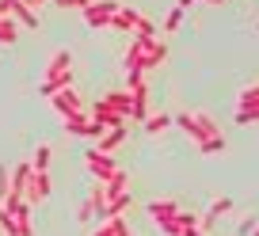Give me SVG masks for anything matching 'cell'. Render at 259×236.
I'll list each match as a JSON object with an SVG mask.
<instances>
[{"label":"cell","instance_id":"obj_33","mask_svg":"<svg viewBox=\"0 0 259 236\" xmlns=\"http://www.w3.org/2000/svg\"><path fill=\"white\" fill-rule=\"evenodd\" d=\"M251 236H259V225H255V232H251Z\"/></svg>","mask_w":259,"mask_h":236},{"label":"cell","instance_id":"obj_2","mask_svg":"<svg viewBox=\"0 0 259 236\" xmlns=\"http://www.w3.org/2000/svg\"><path fill=\"white\" fill-rule=\"evenodd\" d=\"M176 126L194 141V145H202V141H210V137H218V133H221V126L213 122L210 114H202V111H179L176 114Z\"/></svg>","mask_w":259,"mask_h":236},{"label":"cell","instance_id":"obj_7","mask_svg":"<svg viewBox=\"0 0 259 236\" xmlns=\"http://www.w3.org/2000/svg\"><path fill=\"white\" fill-rule=\"evenodd\" d=\"M50 103H54V111L61 114V118H73V114H84L88 107H84V99L76 96L73 88H65V91H57V96H50Z\"/></svg>","mask_w":259,"mask_h":236},{"label":"cell","instance_id":"obj_19","mask_svg":"<svg viewBox=\"0 0 259 236\" xmlns=\"http://www.w3.org/2000/svg\"><path fill=\"white\" fill-rule=\"evenodd\" d=\"M248 107H259V84H248V88L236 96V111H248Z\"/></svg>","mask_w":259,"mask_h":236},{"label":"cell","instance_id":"obj_23","mask_svg":"<svg viewBox=\"0 0 259 236\" xmlns=\"http://www.w3.org/2000/svg\"><path fill=\"white\" fill-rule=\"evenodd\" d=\"M179 27H183V8L176 4V8L168 12V19H164V34H176Z\"/></svg>","mask_w":259,"mask_h":236},{"label":"cell","instance_id":"obj_26","mask_svg":"<svg viewBox=\"0 0 259 236\" xmlns=\"http://www.w3.org/2000/svg\"><path fill=\"white\" fill-rule=\"evenodd\" d=\"M8 195H12V171L4 168V164H0V202H4Z\"/></svg>","mask_w":259,"mask_h":236},{"label":"cell","instance_id":"obj_18","mask_svg":"<svg viewBox=\"0 0 259 236\" xmlns=\"http://www.w3.org/2000/svg\"><path fill=\"white\" fill-rule=\"evenodd\" d=\"M50 156H54V145H46V141H42V145L34 149V156H31V168H34V171H50Z\"/></svg>","mask_w":259,"mask_h":236},{"label":"cell","instance_id":"obj_13","mask_svg":"<svg viewBox=\"0 0 259 236\" xmlns=\"http://www.w3.org/2000/svg\"><path fill=\"white\" fill-rule=\"evenodd\" d=\"M134 96V111H130V122H145L149 114H153V107H149V88L145 84H138V88L130 91Z\"/></svg>","mask_w":259,"mask_h":236},{"label":"cell","instance_id":"obj_12","mask_svg":"<svg viewBox=\"0 0 259 236\" xmlns=\"http://www.w3.org/2000/svg\"><path fill=\"white\" fill-rule=\"evenodd\" d=\"M103 103L111 107L114 114H122V118L130 122V111H134V96H130L126 88H118V91H107V96H103Z\"/></svg>","mask_w":259,"mask_h":236},{"label":"cell","instance_id":"obj_16","mask_svg":"<svg viewBox=\"0 0 259 236\" xmlns=\"http://www.w3.org/2000/svg\"><path fill=\"white\" fill-rule=\"evenodd\" d=\"M19 38V23L12 16H0V46H12Z\"/></svg>","mask_w":259,"mask_h":236},{"label":"cell","instance_id":"obj_27","mask_svg":"<svg viewBox=\"0 0 259 236\" xmlns=\"http://www.w3.org/2000/svg\"><path fill=\"white\" fill-rule=\"evenodd\" d=\"M76 217H80V225H92V221H96V210H92V202H88V198H84V202H80V210H76Z\"/></svg>","mask_w":259,"mask_h":236},{"label":"cell","instance_id":"obj_1","mask_svg":"<svg viewBox=\"0 0 259 236\" xmlns=\"http://www.w3.org/2000/svg\"><path fill=\"white\" fill-rule=\"evenodd\" d=\"M65 88H73V54H69V50H57L46 61V76H42L38 91L42 96H57V91H65Z\"/></svg>","mask_w":259,"mask_h":236},{"label":"cell","instance_id":"obj_31","mask_svg":"<svg viewBox=\"0 0 259 236\" xmlns=\"http://www.w3.org/2000/svg\"><path fill=\"white\" fill-rule=\"evenodd\" d=\"M191 4H194V0H179V8H183V12H187V8H191Z\"/></svg>","mask_w":259,"mask_h":236},{"label":"cell","instance_id":"obj_20","mask_svg":"<svg viewBox=\"0 0 259 236\" xmlns=\"http://www.w3.org/2000/svg\"><path fill=\"white\" fill-rule=\"evenodd\" d=\"M107 183H96V187H92V195H88V202H92V210H96V217L99 213H103V206H107Z\"/></svg>","mask_w":259,"mask_h":236},{"label":"cell","instance_id":"obj_22","mask_svg":"<svg viewBox=\"0 0 259 236\" xmlns=\"http://www.w3.org/2000/svg\"><path fill=\"white\" fill-rule=\"evenodd\" d=\"M198 153H202V156H218V153H225V133H218V137L202 141V145H198Z\"/></svg>","mask_w":259,"mask_h":236},{"label":"cell","instance_id":"obj_9","mask_svg":"<svg viewBox=\"0 0 259 236\" xmlns=\"http://www.w3.org/2000/svg\"><path fill=\"white\" fill-rule=\"evenodd\" d=\"M50 191H54V179H50V171H34L31 183H27V202H42V198H50Z\"/></svg>","mask_w":259,"mask_h":236},{"label":"cell","instance_id":"obj_24","mask_svg":"<svg viewBox=\"0 0 259 236\" xmlns=\"http://www.w3.org/2000/svg\"><path fill=\"white\" fill-rule=\"evenodd\" d=\"M126 187H130V175H126V171H118V175H114V179L107 183V195H122Z\"/></svg>","mask_w":259,"mask_h":236},{"label":"cell","instance_id":"obj_6","mask_svg":"<svg viewBox=\"0 0 259 236\" xmlns=\"http://www.w3.org/2000/svg\"><path fill=\"white\" fill-rule=\"evenodd\" d=\"M118 0H92L88 8H84V23L88 27H111V19L118 16Z\"/></svg>","mask_w":259,"mask_h":236},{"label":"cell","instance_id":"obj_21","mask_svg":"<svg viewBox=\"0 0 259 236\" xmlns=\"http://www.w3.org/2000/svg\"><path fill=\"white\" fill-rule=\"evenodd\" d=\"M12 19H16L19 27H27V31H38V12H31L27 4H23V8H19L16 16H12Z\"/></svg>","mask_w":259,"mask_h":236},{"label":"cell","instance_id":"obj_11","mask_svg":"<svg viewBox=\"0 0 259 236\" xmlns=\"http://www.w3.org/2000/svg\"><path fill=\"white\" fill-rule=\"evenodd\" d=\"M88 114L96 118L99 126H103V130H114V126H126V118H122V114H114L111 107L103 103V99H99V103H92V107H88Z\"/></svg>","mask_w":259,"mask_h":236},{"label":"cell","instance_id":"obj_25","mask_svg":"<svg viewBox=\"0 0 259 236\" xmlns=\"http://www.w3.org/2000/svg\"><path fill=\"white\" fill-rule=\"evenodd\" d=\"M259 122V107H248V111H236V126H255Z\"/></svg>","mask_w":259,"mask_h":236},{"label":"cell","instance_id":"obj_28","mask_svg":"<svg viewBox=\"0 0 259 236\" xmlns=\"http://www.w3.org/2000/svg\"><path fill=\"white\" fill-rule=\"evenodd\" d=\"M23 8V0H0V16H16Z\"/></svg>","mask_w":259,"mask_h":236},{"label":"cell","instance_id":"obj_8","mask_svg":"<svg viewBox=\"0 0 259 236\" xmlns=\"http://www.w3.org/2000/svg\"><path fill=\"white\" fill-rule=\"evenodd\" d=\"M229 210H233V198H229V195H221V198H213V202H210V210H206L202 213V217H198V228H202V232H210V228L213 225H218V221L221 217H225V213Z\"/></svg>","mask_w":259,"mask_h":236},{"label":"cell","instance_id":"obj_4","mask_svg":"<svg viewBox=\"0 0 259 236\" xmlns=\"http://www.w3.org/2000/svg\"><path fill=\"white\" fill-rule=\"evenodd\" d=\"M84 168H88L92 175H96V183H111L114 175L122 171L118 164H114V156H111V153H99L96 145H92L88 153H84Z\"/></svg>","mask_w":259,"mask_h":236},{"label":"cell","instance_id":"obj_10","mask_svg":"<svg viewBox=\"0 0 259 236\" xmlns=\"http://www.w3.org/2000/svg\"><path fill=\"white\" fill-rule=\"evenodd\" d=\"M179 213H183V206L176 202V198H156V202H149V217L160 225V221H176Z\"/></svg>","mask_w":259,"mask_h":236},{"label":"cell","instance_id":"obj_15","mask_svg":"<svg viewBox=\"0 0 259 236\" xmlns=\"http://www.w3.org/2000/svg\"><path fill=\"white\" fill-rule=\"evenodd\" d=\"M164 57H168V42H164V38H156V42H153V50H149L145 73H153V69H160V65H164Z\"/></svg>","mask_w":259,"mask_h":236},{"label":"cell","instance_id":"obj_29","mask_svg":"<svg viewBox=\"0 0 259 236\" xmlns=\"http://www.w3.org/2000/svg\"><path fill=\"white\" fill-rule=\"evenodd\" d=\"M92 236H114V225H111V221H99V228Z\"/></svg>","mask_w":259,"mask_h":236},{"label":"cell","instance_id":"obj_17","mask_svg":"<svg viewBox=\"0 0 259 236\" xmlns=\"http://www.w3.org/2000/svg\"><path fill=\"white\" fill-rule=\"evenodd\" d=\"M171 122H176L171 114H149V118H145L141 126H145V133H153V137H156V133H164V130H168Z\"/></svg>","mask_w":259,"mask_h":236},{"label":"cell","instance_id":"obj_5","mask_svg":"<svg viewBox=\"0 0 259 236\" xmlns=\"http://www.w3.org/2000/svg\"><path fill=\"white\" fill-rule=\"evenodd\" d=\"M153 42H156V34H134V42H130V50H126V73H145Z\"/></svg>","mask_w":259,"mask_h":236},{"label":"cell","instance_id":"obj_14","mask_svg":"<svg viewBox=\"0 0 259 236\" xmlns=\"http://www.w3.org/2000/svg\"><path fill=\"white\" fill-rule=\"evenodd\" d=\"M122 141H126V126H114V130H107L103 137L96 141V149H99V153H111V156H114V149H118Z\"/></svg>","mask_w":259,"mask_h":236},{"label":"cell","instance_id":"obj_3","mask_svg":"<svg viewBox=\"0 0 259 236\" xmlns=\"http://www.w3.org/2000/svg\"><path fill=\"white\" fill-rule=\"evenodd\" d=\"M111 31H130V34H156V27H153V19H145L138 8H126V4H122V8H118V16L111 19Z\"/></svg>","mask_w":259,"mask_h":236},{"label":"cell","instance_id":"obj_32","mask_svg":"<svg viewBox=\"0 0 259 236\" xmlns=\"http://www.w3.org/2000/svg\"><path fill=\"white\" fill-rule=\"evenodd\" d=\"M206 4H225V0H206Z\"/></svg>","mask_w":259,"mask_h":236},{"label":"cell","instance_id":"obj_30","mask_svg":"<svg viewBox=\"0 0 259 236\" xmlns=\"http://www.w3.org/2000/svg\"><path fill=\"white\" fill-rule=\"evenodd\" d=\"M251 232H255V221L248 217V221H244V225H240V236H251Z\"/></svg>","mask_w":259,"mask_h":236}]
</instances>
